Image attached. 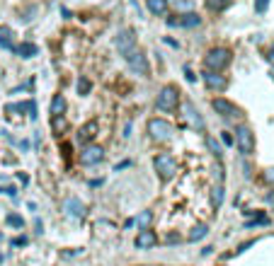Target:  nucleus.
<instances>
[{"label": "nucleus", "mask_w": 274, "mask_h": 266, "mask_svg": "<svg viewBox=\"0 0 274 266\" xmlns=\"http://www.w3.org/2000/svg\"><path fill=\"white\" fill-rule=\"evenodd\" d=\"M153 167H155V174L160 177V182H170L175 174H177V160L170 155V152H160L153 157Z\"/></svg>", "instance_id": "nucleus-1"}, {"label": "nucleus", "mask_w": 274, "mask_h": 266, "mask_svg": "<svg viewBox=\"0 0 274 266\" xmlns=\"http://www.w3.org/2000/svg\"><path fill=\"white\" fill-rule=\"evenodd\" d=\"M177 104H180V92H177V87H175V85H165V87L160 90L158 99H155L158 112H175Z\"/></svg>", "instance_id": "nucleus-2"}, {"label": "nucleus", "mask_w": 274, "mask_h": 266, "mask_svg": "<svg viewBox=\"0 0 274 266\" xmlns=\"http://www.w3.org/2000/svg\"><path fill=\"white\" fill-rule=\"evenodd\" d=\"M204 63H206V70H213V73H221L223 68L231 63V51L228 49H211L209 54L204 56Z\"/></svg>", "instance_id": "nucleus-3"}, {"label": "nucleus", "mask_w": 274, "mask_h": 266, "mask_svg": "<svg viewBox=\"0 0 274 266\" xmlns=\"http://www.w3.org/2000/svg\"><path fill=\"white\" fill-rule=\"evenodd\" d=\"M148 133H150L153 140L168 143V140L172 138V133H175V126H172L170 121H165V119H150V121H148Z\"/></svg>", "instance_id": "nucleus-4"}, {"label": "nucleus", "mask_w": 274, "mask_h": 266, "mask_svg": "<svg viewBox=\"0 0 274 266\" xmlns=\"http://www.w3.org/2000/svg\"><path fill=\"white\" fill-rule=\"evenodd\" d=\"M114 46H117L119 54L126 58V56L136 49V37H134V32H131V29H119V34L114 37Z\"/></svg>", "instance_id": "nucleus-5"}, {"label": "nucleus", "mask_w": 274, "mask_h": 266, "mask_svg": "<svg viewBox=\"0 0 274 266\" xmlns=\"http://www.w3.org/2000/svg\"><path fill=\"white\" fill-rule=\"evenodd\" d=\"M235 145H238V150L243 155H253L255 152V135H253V131L248 126H240L235 131Z\"/></svg>", "instance_id": "nucleus-6"}, {"label": "nucleus", "mask_w": 274, "mask_h": 266, "mask_svg": "<svg viewBox=\"0 0 274 266\" xmlns=\"http://www.w3.org/2000/svg\"><path fill=\"white\" fill-rule=\"evenodd\" d=\"M211 107H213V112H216L218 116H223V119H238V116H243V112H240L233 102H228V99H223V97H216V99L211 102Z\"/></svg>", "instance_id": "nucleus-7"}, {"label": "nucleus", "mask_w": 274, "mask_h": 266, "mask_svg": "<svg viewBox=\"0 0 274 266\" xmlns=\"http://www.w3.org/2000/svg\"><path fill=\"white\" fill-rule=\"evenodd\" d=\"M124 61H126V63H129V68H131L134 73H138V75H148V73H150L148 58H146V54H143L141 49H134V51H131Z\"/></svg>", "instance_id": "nucleus-8"}, {"label": "nucleus", "mask_w": 274, "mask_h": 266, "mask_svg": "<svg viewBox=\"0 0 274 266\" xmlns=\"http://www.w3.org/2000/svg\"><path fill=\"white\" fill-rule=\"evenodd\" d=\"M102 157H105V150H102L100 145H85V148L80 150V165H85V167L102 162Z\"/></svg>", "instance_id": "nucleus-9"}, {"label": "nucleus", "mask_w": 274, "mask_h": 266, "mask_svg": "<svg viewBox=\"0 0 274 266\" xmlns=\"http://www.w3.org/2000/svg\"><path fill=\"white\" fill-rule=\"evenodd\" d=\"M182 112H185V119H187V124H190L194 131H204V129H206L202 114L194 109V104H192V102H185V104H182Z\"/></svg>", "instance_id": "nucleus-10"}, {"label": "nucleus", "mask_w": 274, "mask_h": 266, "mask_svg": "<svg viewBox=\"0 0 274 266\" xmlns=\"http://www.w3.org/2000/svg\"><path fill=\"white\" fill-rule=\"evenodd\" d=\"M170 27H185V29H194L202 24V17L197 12H185V15H177V19H168Z\"/></svg>", "instance_id": "nucleus-11"}, {"label": "nucleus", "mask_w": 274, "mask_h": 266, "mask_svg": "<svg viewBox=\"0 0 274 266\" xmlns=\"http://www.w3.org/2000/svg\"><path fill=\"white\" fill-rule=\"evenodd\" d=\"M136 249H150V247H155L158 245V235L150 230V228H146V230H138L136 235Z\"/></svg>", "instance_id": "nucleus-12"}, {"label": "nucleus", "mask_w": 274, "mask_h": 266, "mask_svg": "<svg viewBox=\"0 0 274 266\" xmlns=\"http://www.w3.org/2000/svg\"><path fill=\"white\" fill-rule=\"evenodd\" d=\"M100 131V124L92 119V121H87V124H83L80 126V131H78V143H83V145H90L92 143V138L97 135Z\"/></svg>", "instance_id": "nucleus-13"}, {"label": "nucleus", "mask_w": 274, "mask_h": 266, "mask_svg": "<svg viewBox=\"0 0 274 266\" xmlns=\"http://www.w3.org/2000/svg\"><path fill=\"white\" fill-rule=\"evenodd\" d=\"M204 82H206V87L213 92H221V90H226V85H228V80L223 77V75H218V73H213V70H206L204 73Z\"/></svg>", "instance_id": "nucleus-14"}, {"label": "nucleus", "mask_w": 274, "mask_h": 266, "mask_svg": "<svg viewBox=\"0 0 274 266\" xmlns=\"http://www.w3.org/2000/svg\"><path fill=\"white\" fill-rule=\"evenodd\" d=\"M63 208H66V213H68L70 218H83V215H85V206L78 199H66Z\"/></svg>", "instance_id": "nucleus-15"}, {"label": "nucleus", "mask_w": 274, "mask_h": 266, "mask_svg": "<svg viewBox=\"0 0 274 266\" xmlns=\"http://www.w3.org/2000/svg\"><path fill=\"white\" fill-rule=\"evenodd\" d=\"M148 12L155 17H163L168 12V0H148Z\"/></svg>", "instance_id": "nucleus-16"}, {"label": "nucleus", "mask_w": 274, "mask_h": 266, "mask_svg": "<svg viewBox=\"0 0 274 266\" xmlns=\"http://www.w3.org/2000/svg\"><path fill=\"white\" fill-rule=\"evenodd\" d=\"M66 112V97L63 95H54L51 99V116H61Z\"/></svg>", "instance_id": "nucleus-17"}, {"label": "nucleus", "mask_w": 274, "mask_h": 266, "mask_svg": "<svg viewBox=\"0 0 274 266\" xmlns=\"http://www.w3.org/2000/svg\"><path fill=\"white\" fill-rule=\"evenodd\" d=\"M0 46H2L5 51H15V49H17V46L12 44V32H10L7 27L0 29Z\"/></svg>", "instance_id": "nucleus-18"}, {"label": "nucleus", "mask_w": 274, "mask_h": 266, "mask_svg": "<svg viewBox=\"0 0 274 266\" xmlns=\"http://www.w3.org/2000/svg\"><path fill=\"white\" fill-rule=\"evenodd\" d=\"M15 51H17V54H20L22 58H32V56H37V51H39V49H37L34 44H29V41H24V44H22V46H17Z\"/></svg>", "instance_id": "nucleus-19"}, {"label": "nucleus", "mask_w": 274, "mask_h": 266, "mask_svg": "<svg viewBox=\"0 0 274 266\" xmlns=\"http://www.w3.org/2000/svg\"><path fill=\"white\" fill-rule=\"evenodd\" d=\"M150 223H153V210H143V213H141V215L136 218L138 230H146V228H150Z\"/></svg>", "instance_id": "nucleus-20"}, {"label": "nucleus", "mask_w": 274, "mask_h": 266, "mask_svg": "<svg viewBox=\"0 0 274 266\" xmlns=\"http://www.w3.org/2000/svg\"><path fill=\"white\" fill-rule=\"evenodd\" d=\"M206 225H197V228H192V232H190V242H199V240H204L206 237Z\"/></svg>", "instance_id": "nucleus-21"}, {"label": "nucleus", "mask_w": 274, "mask_h": 266, "mask_svg": "<svg viewBox=\"0 0 274 266\" xmlns=\"http://www.w3.org/2000/svg\"><path fill=\"white\" fill-rule=\"evenodd\" d=\"M231 5V0H206V7L211 10V12H221V10H226Z\"/></svg>", "instance_id": "nucleus-22"}, {"label": "nucleus", "mask_w": 274, "mask_h": 266, "mask_svg": "<svg viewBox=\"0 0 274 266\" xmlns=\"http://www.w3.org/2000/svg\"><path fill=\"white\" fill-rule=\"evenodd\" d=\"M51 126H54V131L61 135V131H66V126H68V124H66L63 114H61V116H51Z\"/></svg>", "instance_id": "nucleus-23"}, {"label": "nucleus", "mask_w": 274, "mask_h": 266, "mask_svg": "<svg viewBox=\"0 0 274 266\" xmlns=\"http://www.w3.org/2000/svg\"><path fill=\"white\" fill-rule=\"evenodd\" d=\"M5 220H7V225H12V228H22V225H24L22 215H17V213H10V215H7Z\"/></svg>", "instance_id": "nucleus-24"}, {"label": "nucleus", "mask_w": 274, "mask_h": 266, "mask_svg": "<svg viewBox=\"0 0 274 266\" xmlns=\"http://www.w3.org/2000/svg\"><path fill=\"white\" fill-rule=\"evenodd\" d=\"M78 92H80V95H87V92H90V80H87V77H80V80H78Z\"/></svg>", "instance_id": "nucleus-25"}, {"label": "nucleus", "mask_w": 274, "mask_h": 266, "mask_svg": "<svg viewBox=\"0 0 274 266\" xmlns=\"http://www.w3.org/2000/svg\"><path fill=\"white\" fill-rule=\"evenodd\" d=\"M206 143H209V148H211V152L216 155V157H221L223 152H221V145L216 143V138H206Z\"/></svg>", "instance_id": "nucleus-26"}, {"label": "nucleus", "mask_w": 274, "mask_h": 266, "mask_svg": "<svg viewBox=\"0 0 274 266\" xmlns=\"http://www.w3.org/2000/svg\"><path fill=\"white\" fill-rule=\"evenodd\" d=\"M211 201H213V206H216V208L223 203V189H221V187H218V189H213V196H211Z\"/></svg>", "instance_id": "nucleus-27"}, {"label": "nucleus", "mask_w": 274, "mask_h": 266, "mask_svg": "<svg viewBox=\"0 0 274 266\" xmlns=\"http://www.w3.org/2000/svg\"><path fill=\"white\" fill-rule=\"evenodd\" d=\"M267 5H270V0H255V12L262 15V12L267 10Z\"/></svg>", "instance_id": "nucleus-28"}, {"label": "nucleus", "mask_w": 274, "mask_h": 266, "mask_svg": "<svg viewBox=\"0 0 274 266\" xmlns=\"http://www.w3.org/2000/svg\"><path fill=\"white\" fill-rule=\"evenodd\" d=\"M221 138H223V143H226V145H233V143H235V140H233V135H231V133H223V135H221Z\"/></svg>", "instance_id": "nucleus-29"}, {"label": "nucleus", "mask_w": 274, "mask_h": 266, "mask_svg": "<svg viewBox=\"0 0 274 266\" xmlns=\"http://www.w3.org/2000/svg\"><path fill=\"white\" fill-rule=\"evenodd\" d=\"M12 245L15 247H22V245H27V237H17V240H12Z\"/></svg>", "instance_id": "nucleus-30"}, {"label": "nucleus", "mask_w": 274, "mask_h": 266, "mask_svg": "<svg viewBox=\"0 0 274 266\" xmlns=\"http://www.w3.org/2000/svg\"><path fill=\"white\" fill-rule=\"evenodd\" d=\"M185 75H187V80H190V82H194V75H192V70H190V68H185Z\"/></svg>", "instance_id": "nucleus-31"}, {"label": "nucleus", "mask_w": 274, "mask_h": 266, "mask_svg": "<svg viewBox=\"0 0 274 266\" xmlns=\"http://www.w3.org/2000/svg\"><path fill=\"white\" fill-rule=\"evenodd\" d=\"M265 179H267V182H274V170H267V174H265Z\"/></svg>", "instance_id": "nucleus-32"}, {"label": "nucleus", "mask_w": 274, "mask_h": 266, "mask_svg": "<svg viewBox=\"0 0 274 266\" xmlns=\"http://www.w3.org/2000/svg\"><path fill=\"white\" fill-rule=\"evenodd\" d=\"M267 58H270V61H274V49L270 51V56H267Z\"/></svg>", "instance_id": "nucleus-33"}, {"label": "nucleus", "mask_w": 274, "mask_h": 266, "mask_svg": "<svg viewBox=\"0 0 274 266\" xmlns=\"http://www.w3.org/2000/svg\"><path fill=\"white\" fill-rule=\"evenodd\" d=\"M267 201H270V203H274V194H270V196H267Z\"/></svg>", "instance_id": "nucleus-34"}, {"label": "nucleus", "mask_w": 274, "mask_h": 266, "mask_svg": "<svg viewBox=\"0 0 274 266\" xmlns=\"http://www.w3.org/2000/svg\"><path fill=\"white\" fill-rule=\"evenodd\" d=\"M270 75H272V80H274V68H272V73H270Z\"/></svg>", "instance_id": "nucleus-35"}, {"label": "nucleus", "mask_w": 274, "mask_h": 266, "mask_svg": "<svg viewBox=\"0 0 274 266\" xmlns=\"http://www.w3.org/2000/svg\"><path fill=\"white\" fill-rule=\"evenodd\" d=\"M0 191H2V189H0Z\"/></svg>", "instance_id": "nucleus-36"}]
</instances>
